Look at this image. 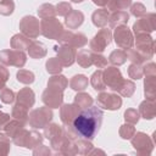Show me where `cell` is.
<instances>
[{
  "label": "cell",
  "mask_w": 156,
  "mask_h": 156,
  "mask_svg": "<svg viewBox=\"0 0 156 156\" xmlns=\"http://www.w3.org/2000/svg\"><path fill=\"white\" fill-rule=\"evenodd\" d=\"M87 84H88V79L82 74L74 76L73 79L71 80V87L74 90H83L87 87Z\"/></svg>",
  "instance_id": "cell-6"
},
{
  "label": "cell",
  "mask_w": 156,
  "mask_h": 156,
  "mask_svg": "<svg viewBox=\"0 0 156 156\" xmlns=\"http://www.w3.org/2000/svg\"><path fill=\"white\" fill-rule=\"evenodd\" d=\"M13 6H15V5H13L12 0H1V1H0V12H1L2 15L7 16V15L12 13Z\"/></svg>",
  "instance_id": "cell-10"
},
{
  "label": "cell",
  "mask_w": 156,
  "mask_h": 156,
  "mask_svg": "<svg viewBox=\"0 0 156 156\" xmlns=\"http://www.w3.org/2000/svg\"><path fill=\"white\" fill-rule=\"evenodd\" d=\"M21 28H22V30L24 33L29 34L33 38L37 37L38 33H39V30H38V21L32 16H29V17L27 16V17L23 18V21L21 23Z\"/></svg>",
  "instance_id": "cell-4"
},
{
  "label": "cell",
  "mask_w": 156,
  "mask_h": 156,
  "mask_svg": "<svg viewBox=\"0 0 156 156\" xmlns=\"http://www.w3.org/2000/svg\"><path fill=\"white\" fill-rule=\"evenodd\" d=\"M17 79L22 83H32L34 80V76L32 72H28V71H23L21 69L18 73H17Z\"/></svg>",
  "instance_id": "cell-11"
},
{
  "label": "cell",
  "mask_w": 156,
  "mask_h": 156,
  "mask_svg": "<svg viewBox=\"0 0 156 156\" xmlns=\"http://www.w3.org/2000/svg\"><path fill=\"white\" fill-rule=\"evenodd\" d=\"M110 39H111L110 30L108 29H102L94 37V39L90 43V48L95 51H104L105 46L110 44V41H111Z\"/></svg>",
  "instance_id": "cell-2"
},
{
  "label": "cell",
  "mask_w": 156,
  "mask_h": 156,
  "mask_svg": "<svg viewBox=\"0 0 156 156\" xmlns=\"http://www.w3.org/2000/svg\"><path fill=\"white\" fill-rule=\"evenodd\" d=\"M93 22L96 26H104L107 22V12L105 10H99L96 12H94L93 15Z\"/></svg>",
  "instance_id": "cell-7"
},
{
  "label": "cell",
  "mask_w": 156,
  "mask_h": 156,
  "mask_svg": "<svg viewBox=\"0 0 156 156\" xmlns=\"http://www.w3.org/2000/svg\"><path fill=\"white\" fill-rule=\"evenodd\" d=\"M93 99L89 94H79L76 96V104H78V107L80 108V106H85L88 107V105H91Z\"/></svg>",
  "instance_id": "cell-9"
},
{
  "label": "cell",
  "mask_w": 156,
  "mask_h": 156,
  "mask_svg": "<svg viewBox=\"0 0 156 156\" xmlns=\"http://www.w3.org/2000/svg\"><path fill=\"white\" fill-rule=\"evenodd\" d=\"M9 119H10V116H9V115L0 112V127H2V126H4Z\"/></svg>",
  "instance_id": "cell-15"
},
{
  "label": "cell",
  "mask_w": 156,
  "mask_h": 156,
  "mask_svg": "<svg viewBox=\"0 0 156 156\" xmlns=\"http://www.w3.org/2000/svg\"><path fill=\"white\" fill-rule=\"evenodd\" d=\"M7 78H9V72H7V69H6L5 67H1V66H0V89H2V87H4V84L6 83Z\"/></svg>",
  "instance_id": "cell-14"
},
{
  "label": "cell",
  "mask_w": 156,
  "mask_h": 156,
  "mask_svg": "<svg viewBox=\"0 0 156 156\" xmlns=\"http://www.w3.org/2000/svg\"><path fill=\"white\" fill-rule=\"evenodd\" d=\"M115 40H116V44L118 45V46H127V38L128 39H132L130 38V34H129V32H128V28L127 27H124V26H121V27H118L117 29H116V32H115Z\"/></svg>",
  "instance_id": "cell-5"
},
{
  "label": "cell",
  "mask_w": 156,
  "mask_h": 156,
  "mask_svg": "<svg viewBox=\"0 0 156 156\" xmlns=\"http://www.w3.org/2000/svg\"><path fill=\"white\" fill-rule=\"evenodd\" d=\"M98 104L107 110H118L122 101L117 95L113 94H100L98 96Z\"/></svg>",
  "instance_id": "cell-3"
},
{
  "label": "cell",
  "mask_w": 156,
  "mask_h": 156,
  "mask_svg": "<svg viewBox=\"0 0 156 156\" xmlns=\"http://www.w3.org/2000/svg\"><path fill=\"white\" fill-rule=\"evenodd\" d=\"M96 5H105V4H107V1L108 0H93Z\"/></svg>",
  "instance_id": "cell-16"
},
{
  "label": "cell",
  "mask_w": 156,
  "mask_h": 156,
  "mask_svg": "<svg viewBox=\"0 0 156 156\" xmlns=\"http://www.w3.org/2000/svg\"><path fill=\"white\" fill-rule=\"evenodd\" d=\"M79 12H77V11H74V12H72L71 13V16H67V18H66V24L68 26V27H71V28H76L77 26H79L83 21H77V15H78Z\"/></svg>",
  "instance_id": "cell-12"
},
{
  "label": "cell",
  "mask_w": 156,
  "mask_h": 156,
  "mask_svg": "<svg viewBox=\"0 0 156 156\" xmlns=\"http://www.w3.org/2000/svg\"><path fill=\"white\" fill-rule=\"evenodd\" d=\"M15 99V95H13V91L10 90V89H4L2 93H1V100L6 104H10Z\"/></svg>",
  "instance_id": "cell-13"
},
{
  "label": "cell",
  "mask_w": 156,
  "mask_h": 156,
  "mask_svg": "<svg viewBox=\"0 0 156 156\" xmlns=\"http://www.w3.org/2000/svg\"><path fill=\"white\" fill-rule=\"evenodd\" d=\"M104 118V112L98 106H89L82 110L72 121L73 132L87 139L91 140L99 133Z\"/></svg>",
  "instance_id": "cell-1"
},
{
  "label": "cell",
  "mask_w": 156,
  "mask_h": 156,
  "mask_svg": "<svg viewBox=\"0 0 156 156\" xmlns=\"http://www.w3.org/2000/svg\"><path fill=\"white\" fill-rule=\"evenodd\" d=\"M101 74H102L101 71H96L91 77V84H93L95 90H104L105 89V83L101 79Z\"/></svg>",
  "instance_id": "cell-8"
}]
</instances>
